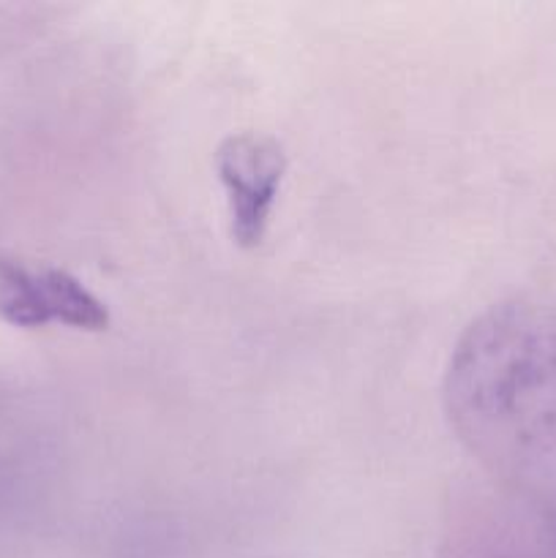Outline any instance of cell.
Instances as JSON below:
<instances>
[{"mask_svg": "<svg viewBox=\"0 0 556 558\" xmlns=\"http://www.w3.org/2000/svg\"><path fill=\"white\" fill-rule=\"evenodd\" d=\"M0 319L25 330L63 325L101 332L112 316L107 303L71 272L0 256Z\"/></svg>", "mask_w": 556, "mask_h": 558, "instance_id": "3957f363", "label": "cell"}, {"mask_svg": "<svg viewBox=\"0 0 556 558\" xmlns=\"http://www.w3.org/2000/svg\"><path fill=\"white\" fill-rule=\"evenodd\" d=\"M216 172L227 194L229 234L234 245L251 251L270 229L273 207L287 174V153L276 136L240 131L216 150Z\"/></svg>", "mask_w": 556, "mask_h": 558, "instance_id": "7a4b0ae2", "label": "cell"}, {"mask_svg": "<svg viewBox=\"0 0 556 558\" xmlns=\"http://www.w3.org/2000/svg\"><path fill=\"white\" fill-rule=\"evenodd\" d=\"M450 428L496 490L556 526V303L494 305L445 374Z\"/></svg>", "mask_w": 556, "mask_h": 558, "instance_id": "6da1fadb", "label": "cell"}]
</instances>
